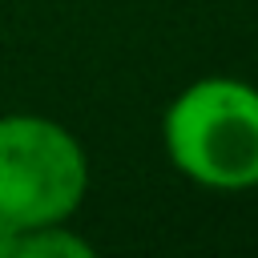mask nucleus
<instances>
[{
	"label": "nucleus",
	"instance_id": "nucleus-4",
	"mask_svg": "<svg viewBox=\"0 0 258 258\" xmlns=\"http://www.w3.org/2000/svg\"><path fill=\"white\" fill-rule=\"evenodd\" d=\"M16 242H20V230L8 218H0V258H16Z\"/></svg>",
	"mask_w": 258,
	"mask_h": 258
},
{
	"label": "nucleus",
	"instance_id": "nucleus-2",
	"mask_svg": "<svg viewBox=\"0 0 258 258\" xmlns=\"http://www.w3.org/2000/svg\"><path fill=\"white\" fill-rule=\"evenodd\" d=\"M89 194V153L52 117H0V218L16 230L69 222Z\"/></svg>",
	"mask_w": 258,
	"mask_h": 258
},
{
	"label": "nucleus",
	"instance_id": "nucleus-3",
	"mask_svg": "<svg viewBox=\"0 0 258 258\" xmlns=\"http://www.w3.org/2000/svg\"><path fill=\"white\" fill-rule=\"evenodd\" d=\"M89 254H93V242H85L69 222L20 230V242H16V258H89Z\"/></svg>",
	"mask_w": 258,
	"mask_h": 258
},
{
	"label": "nucleus",
	"instance_id": "nucleus-1",
	"mask_svg": "<svg viewBox=\"0 0 258 258\" xmlns=\"http://www.w3.org/2000/svg\"><path fill=\"white\" fill-rule=\"evenodd\" d=\"M161 145L169 165L202 189H254L258 89L238 77H202L185 85L161 117Z\"/></svg>",
	"mask_w": 258,
	"mask_h": 258
}]
</instances>
